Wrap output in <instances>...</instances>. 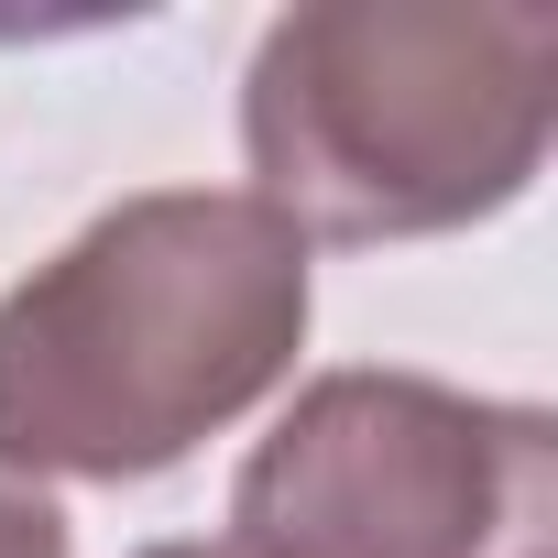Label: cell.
<instances>
[{
    "instance_id": "3",
    "label": "cell",
    "mask_w": 558,
    "mask_h": 558,
    "mask_svg": "<svg viewBox=\"0 0 558 558\" xmlns=\"http://www.w3.org/2000/svg\"><path fill=\"white\" fill-rule=\"evenodd\" d=\"M230 558H558V416L438 373H318L230 482Z\"/></svg>"
},
{
    "instance_id": "4",
    "label": "cell",
    "mask_w": 558,
    "mask_h": 558,
    "mask_svg": "<svg viewBox=\"0 0 558 558\" xmlns=\"http://www.w3.org/2000/svg\"><path fill=\"white\" fill-rule=\"evenodd\" d=\"M66 547H77L66 504L45 482H23V471H0V558H66Z\"/></svg>"
},
{
    "instance_id": "1",
    "label": "cell",
    "mask_w": 558,
    "mask_h": 558,
    "mask_svg": "<svg viewBox=\"0 0 558 558\" xmlns=\"http://www.w3.org/2000/svg\"><path fill=\"white\" fill-rule=\"evenodd\" d=\"M318 252L252 186L99 208L0 296V471L154 482L296 373Z\"/></svg>"
},
{
    "instance_id": "2",
    "label": "cell",
    "mask_w": 558,
    "mask_h": 558,
    "mask_svg": "<svg viewBox=\"0 0 558 558\" xmlns=\"http://www.w3.org/2000/svg\"><path fill=\"white\" fill-rule=\"evenodd\" d=\"M558 132L547 0H296L241 77L252 197L307 252L504 219Z\"/></svg>"
},
{
    "instance_id": "5",
    "label": "cell",
    "mask_w": 558,
    "mask_h": 558,
    "mask_svg": "<svg viewBox=\"0 0 558 558\" xmlns=\"http://www.w3.org/2000/svg\"><path fill=\"white\" fill-rule=\"evenodd\" d=\"M143 558H230V547H197V536H165V547H143Z\"/></svg>"
}]
</instances>
